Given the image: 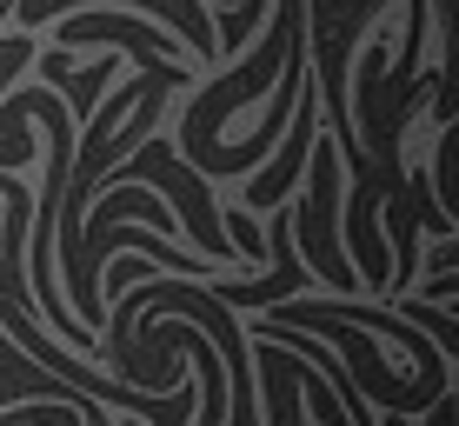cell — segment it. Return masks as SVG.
Returning <instances> with one entry per match:
<instances>
[{
	"label": "cell",
	"mask_w": 459,
	"mask_h": 426,
	"mask_svg": "<svg viewBox=\"0 0 459 426\" xmlns=\"http://www.w3.org/2000/svg\"><path fill=\"white\" fill-rule=\"evenodd\" d=\"M260 326H299V334H313V340H333L340 353L353 360L359 393H367V400H379L386 413H406V420H413L420 406H439V400H446V373H413V380L386 373V360L373 353V340L359 334L353 320L326 313L320 300H280V307H266V320H260Z\"/></svg>",
	"instance_id": "6da1fadb"
},
{
	"label": "cell",
	"mask_w": 459,
	"mask_h": 426,
	"mask_svg": "<svg viewBox=\"0 0 459 426\" xmlns=\"http://www.w3.org/2000/svg\"><path fill=\"white\" fill-rule=\"evenodd\" d=\"M293 247H299V266H307V274H320L326 287H340V293H359L346 240H340V147H333L326 127L313 134V147H307V207H299Z\"/></svg>",
	"instance_id": "7a4b0ae2"
},
{
	"label": "cell",
	"mask_w": 459,
	"mask_h": 426,
	"mask_svg": "<svg viewBox=\"0 0 459 426\" xmlns=\"http://www.w3.org/2000/svg\"><path fill=\"white\" fill-rule=\"evenodd\" d=\"M313 134H320V100H313V93L299 87V100H293V134H287V147H280V161L266 167V173H253V180H247V213H266V207H280V200H287L293 173L307 167Z\"/></svg>",
	"instance_id": "3957f363"
}]
</instances>
